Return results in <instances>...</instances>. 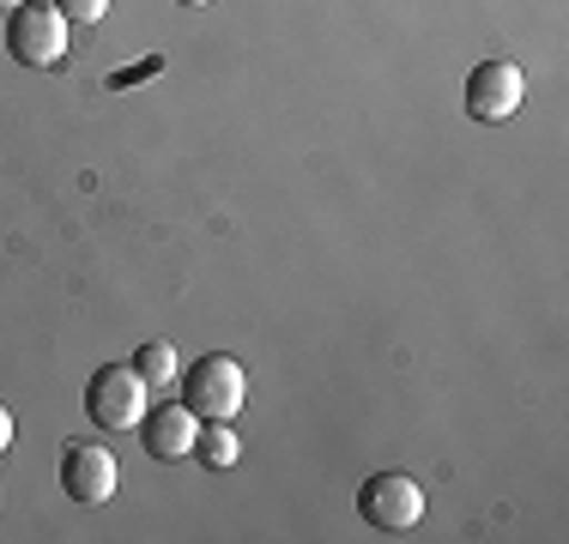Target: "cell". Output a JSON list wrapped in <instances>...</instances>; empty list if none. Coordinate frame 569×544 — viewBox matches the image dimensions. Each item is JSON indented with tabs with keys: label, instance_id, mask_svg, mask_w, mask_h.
Instances as JSON below:
<instances>
[{
	"label": "cell",
	"instance_id": "obj_8",
	"mask_svg": "<svg viewBox=\"0 0 569 544\" xmlns=\"http://www.w3.org/2000/svg\"><path fill=\"white\" fill-rule=\"evenodd\" d=\"M133 370H140V381L152 393H164V387H176V375H182V357H176L170 339H146V345L133 351Z\"/></svg>",
	"mask_w": 569,
	"mask_h": 544
},
{
	"label": "cell",
	"instance_id": "obj_9",
	"mask_svg": "<svg viewBox=\"0 0 569 544\" xmlns=\"http://www.w3.org/2000/svg\"><path fill=\"white\" fill-rule=\"evenodd\" d=\"M237 454H242V435L230 430L224 417H212V424L194 435V460H200V466H212V472L237 466Z\"/></svg>",
	"mask_w": 569,
	"mask_h": 544
},
{
	"label": "cell",
	"instance_id": "obj_7",
	"mask_svg": "<svg viewBox=\"0 0 569 544\" xmlns=\"http://www.w3.org/2000/svg\"><path fill=\"white\" fill-rule=\"evenodd\" d=\"M194 435H200V417L188 412L182 400H170V405H146V417H140V442H146V454H158V460H188V454H194Z\"/></svg>",
	"mask_w": 569,
	"mask_h": 544
},
{
	"label": "cell",
	"instance_id": "obj_4",
	"mask_svg": "<svg viewBox=\"0 0 569 544\" xmlns=\"http://www.w3.org/2000/svg\"><path fill=\"white\" fill-rule=\"evenodd\" d=\"M358 514L376 533H412V526L425 521V484L406 478V472H376V478L358 490Z\"/></svg>",
	"mask_w": 569,
	"mask_h": 544
},
{
	"label": "cell",
	"instance_id": "obj_14",
	"mask_svg": "<svg viewBox=\"0 0 569 544\" xmlns=\"http://www.w3.org/2000/svg\"><path fill=\"white\" fill-rule=\"evenodd\" d=\"M0 7H7V12H12V7H24V0H0Z\"/></svg>",
	"mask_w": 569,
	"mask_h": 544
},
{
	"label": "cell",
	"instance_id": "obj_3",
	"mask_svg": "<svg viewBox=\"0 0 569 544\" xmlns=\"http://www.w3.org/2000/svg\"><path fill=\"white\" fill-rule=\"evenodd\" d=\"M146 381L133 363H103L98 375H91V387H86V412H91V424L98 430H140V417H146Z\"/></svg>",
	"mask_w": 569,
	"mask_h": 544
},
{
	"label": "cell",
	"instance_id": "obj_11",
	"mask_svg": "<svg viewBox=\"0 0 569 544\" xmlns=\"http://www.w3.org/2000/svg\"><path fill=\"white\" fill-rule=\"evenodd\" d=\"M67 24H98L103 12H110V0H56Z\"/></svg>",
	"mask_w": 569,
	"mask_h": 544
},
{
	"label": "cell",
	"instance_id": "obj_5",
	"mask_svg": "<svg viewBox=\"0 0 569 544\" xmlns=\"http://www.w3.org/2000/svg\"><path fill=\"white\" fill-rule=\"evenodd\" d=\"M116 484H121V466H116V454L103 442H73L61 454V490L73 502H86V508H98V502H110L116 496Z\"/></svg>",
	"mask_w": 569,
	"mask_h": 544
},
{
	"label": "cell",
	"instance_id": "obj_13",
	"mask_svg": "<svg viewBox=\"0 0 569 544\" xmlns=\"http://www.w3.org/2000/svg\"><path fill=\"white\" fill-rule=\"evenodd\" d=\"M176 7H212V0H176Z\"/></svg>",
	"mask_w": 569,
	"mask_h": 544
},
{
	"label": "cell",
	"instance_id": "obj_2",
	"mask_svg": "<svg viewBox=\"0 0 569 544\" xmlns=\"http://www.w3.org/2000/svg\"><path fill=\"white\" fill-rule=\"evenodd\" d=\"M242 400H249V375H242V363L237 357H224V351H212V357H200L194 370H188V381H182V405L194 417H237L242 412Z\"/></svg>",
	"mask_w": 569,
	"mask_h": 544
},
{
	"label": "cell",
	"instance_id": "obj_10",
	"mask_svg": "<svg viewBox=\"0 0 569 544\" xmlns=\"http://www.w3.org/2000/svg\"><path fill=\"white\" fill-rule=\"evenodd\" d=\"M152 73H164V54H146V61L121 67V73L110 79V91H128V85H140V79H152Z\"/></svg>",
	"mask_w": 569,
	"mask_h": 544
},
{
	"label": "cell",
	"instance_id": "obj_1",
	"mask_svg": "<svg viewBox=\"0 0 569 544\" xmlns=\"http://www.w3.org/2000/svg\"><path fill=\"white\" fill-rule=\"evenodd\" d=\"M7 54L19 67H61L67 61V19L56 0H24L7 12Z\"/></svg>",
	"mask_w": 569,
	"mask_h": 544
},
{
	"label": "cell",
	"instance_id": "obj_6",
	"mask_svg": "<svg viewBox=\"0 0 569 544\" xmlns=\"http://www.w3.org/2000/svg\"><path fill=\"white\" fill-rule=\"evenodd\" d=\"M527 98V79L515 61H479L467 79V115L472 121H509Z\"/></svg>",
	"mask_w": 569,
	"mask_h": 544
},
{
	"label": "cell",
	"instance_id": "obj_12",
	"mask_svg": "<svg viewBox=\"0 0 569 544\" xmlns=\"http://www.w3.org/2000/svg\"><path fill=\"white\" fill-rule=\"evenodd\" d=\"M7 447H12V412L0 405V454H7Z\"/></svg>",
	"mask_w": 569,
	"mask_h": 544
}]
</instances>
